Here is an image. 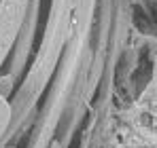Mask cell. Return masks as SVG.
<instances>
[{"instance_id": "cell-1", "label": "cell", "mask_w": 157, "mask_h": 148, "mask_svg": "<svg viewBox=\"0 0 157 148\" xmlns=\"http://www.w3.org/2000/svg\"><path fill=\"white\" fill-rule=\"evenodd\" d=\"M13 91V78L11 76H0V98H9Z\"/></svg>"}]
</instances>
